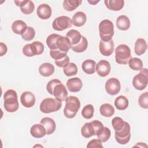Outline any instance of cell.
<instances>
[{
	"label": "cell",
	"mask_w": 148,
	"mask_h": 148,
	"mask_svg": "<svg viewBox=\"0 0 148 148\" xmlns=\"http://www.w3.org/2000/svg\"><path fill=\"white\" fill-rule=\"evenodd\" d=\"M3 106L5 109L10 113L15 112L19 108L17 94L13 90H8L3 94Z\"/></svg>",
	"instance_id": "1"
},
{
	"label": "cell",
	"mask_w": 148,
	"mask_h": 148,
	"mask_svg": "<svg viewBox=\"0 0 148 148\" xmlns=\"http://www.w3.org/2000/svg\"><path fill=\"white\" fill-rule=\"evenodd\" d=\"M80 107V102L78 98L71 95L65 99V106L64 109V114L68 119L73 118L77 114Z\"/></svg>",
	"instance_id": "2"
},
{
	"label": "cell",
	"mask_w": 148,
	"mask_h": 148,
	"mask_svg": "<svg viewBox=\"0 0 148 148\" xmlns=\"http://www.w3.org/2000/svg\"><path fill=\"white\" fill-rule=\"evenodd\" d=\"M99 33L101 40H112L114 35V25L112 21L108 19L102 20L99 24Z\"/></svg>",
	"instance_id": "3"
},
{
	"label": "cell",
	"mask_w": 148,
	"mask_h": 148,
	"mask_svg": "<svg viewBox=\"0 0 148 148\" xmlns=\"http://www.w3.org/2000/svg\"><path fill=\"white\" fill-rule=\"evenodd\" d=\"M131 58V49L127 45L121 44L116 48L115 60L117 64L125 65Z\"/></svg>",
	"instance_id": "4"
},
{
	"label": "cell",
	"mask_w": 148,
	"mask_h": 148,
	"mask_svg": "<svg viewBox=\"0 0 148 148\" xmlns=\"http://www.w3.org/2000/svg\"><path fill=\"white\" fill-rule=\"evenodd\" d=\"M62 106L61 101L56 98H46L40 104V110L44 113H50L59 110Z\"/></svg>",
	"instance_id": "5"
},
{
	"label": "cell",
	"mask_w": 148,
	"mask_h": 148,
	"mask_svg": "<svg viewBox=\"0 0 148 148\" xmlns=\"http://www.w3.org/2000/svg\"><path fill=\"white\" fill-rule=\"evenodd\" d=\"M44 45L39 41H35L25 45L23 48V53L27 57L40 55L43 53Z\"/></svg>",
	"instance_id": "6"
},
{
	"label": "cell",
	"mask_w": 148,
	"mask_h": 148,
	"mask_svg": "<svg viewBox=\"0 0 148 148\" xmlns=\"http://www.w3.org/2000/svg\"><path fill=\"white\" fill-rule=\"evenodd\" d=\"M140 71V72L134 77L132 83L135 89L143 90L146 87L148 83L147 69L143 68Z\"/></svg>",
	"instance_id": "7"
},
{
	"label": "cell",
	"mask_w": 148,
	"mask_h": 148,
	"mask_svg": "<svg viewBox=\"0 0 148 148\" xmlns=\"http://www.w3.org/2000/svg\"><path fill=\"white\" fill-rule=\"evenodd\" d=\"M114 136L116 141L120 145L128 143L131 138V128L127 121H124L123 128L114 132Z\"/></svg>",
	"instance_id": "8"
},
{
	"label": "cell",
	"mask_w": 148,
	"mask_h": 148,
	"mask_svg": "<svg viewBox=\"0 0 148 148\" xmlns=\"http://www.w3.org/2000/svg\"><path fill=\"white\" fill-rule=\"evenodd\" d=\"M71 18L66 16H61L56 18L52 23L53 28L58 31H62L72 26Z\"/></svg>",
	"instance_id": "9"
},
{
	"label": "cell",
	"mask_w": 148,
	"mask_h": 148,
	"mask_svg": "<svg viewBox=\"0 0 148 148\" xmlns=\"http://www.w3.org/2000/svg\"><path fill=\"white\" fill-rule=\"evenodd\" d=\"M106 92L111 95H114L118 94L121 89L120 81L114 77L109 79L105 85Z\"/></svg>",
	"instance_id": "10"
},
{
	"label": "cell",
	"mask_w": 148,
	"mask_h": 148,
	"mask_svg": "<svg viewBox=\"0 0 148 148\" xmlns=\"http://www.w3.org/2000/svg\"><path fill=\"white\" fill-rule=\"evenodd\" d=\"M99 50L101 54L104 56H110L114 51V43L112 39L109 41L100 40Z\"/></svg>",
	"instance_id": "11"
},
{
	"label": "cell",
	"mask_w": 148,
	"mask_h": 148,
	"mask_svg": "<svg viewBox=\"0 0 148 148\" xmlns=\"http://www.w3.org/2000/svg\"><path fill=\"white\" fill-rule=\"evenodd\" d=\"M110 69V63L106 60H100L96 65L95 71L99 76L101 77H105L109 74Z\"/></svg>",
	"instance_id": "12"
},
{
	"label": "cell",
	"mask_w": 148,
	"mask_h": 148,
	"mask_svg": "<svg viewBox=\"0 0 148 148\" xmlns=\"http://www.w3.org/2000/svg\"><path fill=\"white\" fill-rule=\"evenodd\" d=\"M14 3L17 6L20 7L21 12L24 14H29L34 11L35 5L31 1H15Z\"/></svg>",
	"instance_id": "13"
},
{
	"label": "cell",
	"mask_w": 148,
	"mask_h": 148,
	"mask_svg": "<svg viewBox=\"0 0 148 148\" xmlns=\"http://www.w3.org/2000/svg\"><path fill=\"white\" fill-rule=\"evenodd\" d=\"M20 101L23 106L25 108H31L35 103V97L30 91H25L20 96Z\"/></svg>",
	"instance_id": "14"
},
{
	"label": "cell",
	"mask_w": 148,
	"mask_h": 148,
	"mask_svg": "<svg viewBox=\"0 0 148 148\" xmlns=\"http://www.w3.org/2000/svg\"><path fill=\"white\" fill-rule=\"evenodd\" d=\"M53 95L55 98L62 102L68 97V91L65 86L61 83L56 86L53 91Z\"/></svg>",
	"instance_id": "15"
},
{
	"label": "cell",
	"mask_w": 148,
	"mask_h": 148,
	"mask_svg": "<svg viewBox=\"0 0 148 148\" xmlns=\"http://www.w3.org/2000/svg\"><path fill=\"white\" fill-rule=\"evenodd\" d=\"M66 87L70 92H79L82 88L83 83L79 77H73L69 79L66 82Z\"/></svg>",
	"instance_id": "16"
},
{
	"label": "cell",
	"mask_w": 148,
	"mask_h": 148,
	"mask_svg": "<svg viewBox=\"0 0 148 148\" xmlns=\"http://www.w3.org/2000/svg\"><path fill=\"white\" fill-rule=\"evenodd\" d=\"M36 13L40 18L42 20H47L51 16V8L49 5L46 3L40 4L37 8Z\"/></svg>",
	"instance_id": "17"
},
{
	"label": "cell",
	"mask_w": 148,
	"mask_h": 148,
	"mask_svg": "<svg viewBox=\"0 0 148 148\" xmlns=\"http://www.w3.org/2000/svg\"><path fill=\"white\" fill-rule=\"evenodd\" d=\"M40 123L45 128L46 131V135L52 134L56 130V124L53 119L48 117H43L40 121Z\"/></svg>",
	"instance_id": "18"
},
{
	"label": "cell",
	"mask_w": 148,
	"mask_h": 148,
	"mask_svg": "<svg viewBox=\"0 0 148 148\" xmlns=\"http://www.w3.org/2000/svg\"><path fill=\"white\" fill-rule=\"evenodd\" d=\"M31 135L35 138H41L46 135V131L43 125L40 124H34L30 128Z\"/></svg>",
	"instance_id": "19"
},
{
	"label": "cell",
	"mask_w": 148,
	"mask_h": 148,
	"mask_svg": "<svg viewBox=\"0 0 148 148\" xmlns=\"http://www.w3.org/2000/svg\"><path fill=\"white\" fill-rule=\"evenodd\" d=\"M57 49L67 53L71 49V44L66 36L60 35L57 40Z\"/></svg>",
	"instance_id": "20"
},
{
	"label": "cell",
	"mask_w": 148,
	"mask_h": 148,
	"mask_svg": "<svg viewBox=\"0 0 148 148\" xmlns=\"http://www.w3.org/2000/svg\"><path fill=\"white\" fill-rule=\"evenodd\" d=\"M71 21L74 26L80 27L85 24L87 21V16L84 12H77L72 16Z\"/></svg>",
	"instance_id": "21"
},
{
	"label": "cell",
	"mask_w": 148,
	"mask_h": 148,
	"mask_svg": "<svg viewBox=\"0 0 148 148\" xmlns=\"http://www.w3.org/2000/svg\"><path fill=\"white\" fill-rule=\"evenodd\" d=\"M104 3L108 9L113 11H119L124 5L123 0H105Z\"/></svg>",
	"instance_id": "22"
},
{
	"label": "cell",
	"mask_w": 148,
	"mask_h": 148,
	"mask_svg": "<svg viewBox=\"0 0 148 148\" xmlns=\"http://www.w3.org/2000/svg\"><path fill=\"white\" fill-rule=\"evenodd\" d=\"M54 66L49 62H45L39 67V72L40 75L44 77H49L54 72Z\"/></svg>",
	"instance_id": "23"
},
{
	"label": "cell",
	"mask_w": 148,
	"mask_h": 148,
	"mask_svg": "<svg viewBox=\"0 0 148 148\" xmlns=\"http://www.w3.org/2000/svg\"><path fill=\"white\" fill-rule=\"evenodd\" d=\"M81 34L77 30L71 29L66 34V37L69 40L71 46L76 45L79 43L82 39Z\"/></svg>",
	"instance_id": "24"
},
{
	"label": "cell",
	"mask_w": 148,
	"mask_h": 148,
	"mask_svg": "<svg viewBox=\"0 0 148 148\" xmlns=\"http://www.w3.org/2000/svg\"><path fill=\"white\" fill-rule=\"evenodd\" d=\"M116 26L120 30H128L130 27V20L127 16L121 15L116 20Z\"/></svg>",
	"instance_id": "25"
},
{
	"label": "cell",
	"mask_w": 148,
	"mask_h": 148,
	"mask_svg": "<svg viewBox=\"0 0 148 148\" xmlns=\"http://www.w3.org/2000/svg\"><path fill=\"white\" fill-rule=\"evenodd\" d=\"M27 24L23 20H18L14 21L12 25V29L14 33L18 35H22L27 28Z\"/></svg>",
	"instance_id": "26"
},
{
	"label": "cell",
	"mask_w": 148,
	"mask_h": 148,
	"mask_svg": "<svg viewBox=\"0 0 148 148\" xmlns=\"http://www.w3.org/2000/svg\"><path fill=\"white\" fill-rule=\"evenodd\" d=\"M96 62L92 60H86L82 64V70L88 75L95 73L96 68Z\"/></svg>",
	"instance_id": "27"
},
{
	"label": "cell",
	"mask_w": 148,
	"mask_h": 148,
	"mask_svg": "<svg viewBox=\"0 0 148 148\" xmlns=\"http://www.w3.org/2000/svg\"><path fill=\"white\" fill-rule=\"evenodd\" d=\"M147 49V43L146 40L143 38H138L135 43L134 51L136 55L141 56L145 53Z\"/></svg>",
	"instance_id": "28"
},
{
	"label": "cell",
	"mask_w": 148,
	"mask_h": 148,
	"mask_svg": "<svg viewBox=\"0 0 148 148\" xmlns=\"http://www.w3.org/2000/svg\"><path fill=\"white\" fill-rule=\"evenodd\" d=\"M129 104L128 99L123 95H120L117 97L114 101V106L120 110H124L126 109Z\"/></svg>",
	"instance_id": "29"
},
{
	"label": "cell",
	"mask_w": 148,
	"mask_h": 148,
	"mask_svg": "<svg viewBox=\"0 0 148 148\" xmlns=\"http://www.w3.org/2000/svg\"><path fill=\"white\" fill-rule=\"evenodd\" d=\"M100 114L106 117H110L114 113V107L109 103H103L99 108Z\"/></svg>",
	"instance_id": "30"
},
{
	"label": "cell",
	"mask_w": 148,
	"mask_h": 148,
	"mask_svg": "<svg viewBox=\"0 0 148 148\" xmlns=\"http://www.w3.org/2000/svg\"><path fill=\"white\" fill-rule=\"evenodd\" d=\"M82 2L81 0H65L63 1L64 9L68 12L75 10Z\"/></svg>",
	"instance_id": "31"
},
{
	"label": "cell",
	"mask_w": 148,
	"mask_h": 148,
	"mask_svg": "<svg viewBox=\"0 0 148 148\" xmlns=\"http://www.w3.org/2000/svg\"><path fill=\"white\" fill-rule=\"evenodd\" d=\"M88 46L87 39L84 36H82V39L79 43L76 45L71 46V49L76 53H82L84 51Z\"/></svg>",
	"instance_id": "32"
},
{
	"label": "cell",
	"mask_w": 148,
	"mask_h": 148,
	"mask_svg": "<svg viewBox=\"0 0 148 148\" xmlns=\"http://www.w3.org/2000/svg\"><path fill=\"white\" fill-rule=\"evenodd\" d=\"M81 134L82 135L86 138H88L94 135V130L93 126L91 122L85 123L81 128Z\"/></svg>",
	"instance_id": "33"
},
{
	"label": "cell",
	"mask_w": 148,
	"mask_h": 148,
	"mask_svg": "<svg viewBox=\"0 0 148 148\" xmlns=\"http://www.w3.org/2000/svg\"><path fill=\"white\" fill-rule=\"evenodd\" d=\"M128 63L129 67L134 71H140L143 68L142 61L136 57L131 58Z\"/></svg>",
	"instance_id": "34"
},
{
	"label": "cell",
	"mask_w": 148,
	"mask_h": 148,
	"mask_svg": "<svg viewBox=\"0 0 148 148\" xmlns=\"http://www.w3.org/2000/svg\"><path fill=\"white\" fill-rule=\"evenodd\" d=\"M60 35L56 34H52L48 36L46 39V44L50 50H56L57 49V40Z\"/></svg>",
	"instance_id": "35"
},
{
	"label": "cell",
	"mask_w": 148,
	"mask_h": 148,
	"mask_svg": "<svg viewBox=\"0 0 148 148\" xmlns=\"http://www.w3.org/2000/svg\"><path fill=\"white\" fill-rule=\"evenodd\" d=\"M77 71L76 65L73 62H69L68 65L63 68V72L66 76H71L76 75Z\"/></svg>",
	"instance_id": "36"
},
{
	"label": "cell",
	"mask_w": 148,
	"mask_h": 148,
	"mask_svg": "<svg viewBox=\"0 0 148 148\" xmlns=\"http://www.w3.org/2000/svg\"><path fill=\"white\" fill-rule=\"evenodd\" d=\"M94 108L91 104L86 105L82 110V115L86 119H90L93 117Z\"/></svg>",
	"instance_id": "37"
},
{
	"label": "cell",
	"mask_w": 148,
	"mask_h": 148,
	"mask_svg": "<svg viewBox=\"0 0 148 148\" xmlns=\"http://www.w3.org/2000/svg\"><path fill=\"white\" fill-rule=\"evenodd\" d=\"M35 35V31L31 27H28L25 32L21 35V38L24 40L30 41L32 40Z\"/></svg>",
	"instance_id": "38"
},
{
	"label": "cell",
	"mask_w": 148,
	"mask_h": 148,
	"mask_svg": "<svg viewBox=\"0 0 148 148\" xmlns=\"http://www.w3.org/2000/svg\"><path fill=\"white\" fill-rule=\"evenodd\" d=\"M124 121L120 117H115L112 120V124L115 131L121 130L124 126Z\"/></svg>",
	"instance_id": "39"
},
{
	"label": "cell",
	"mask_w": 148,
	"mask_h": 148,
	"mask_svg": "<svg viewBox=\"0 0 148 148\" xmlns=\"http://www.w3.org/2000/svg\"><path fill=\"white\" fill-rule=\"evenodd\" d=\"M110 135H111V132L109 128L106 127H104L102 132L99 135H98L97 136H98V138L102 142H106L110 138Z\"/></svg>",
	"instance_id": "40"
},
{
	"label": "cell",
	"mask_w": 148,
	"mask_h": 148,
	"mask_svg": "<svg viewBox=\"0 0 148 148\" xmlns=\"http://www.w3.org/2000/svg\"><path fill=\"white\" fill-rule=\"evenodd\" d=\"M139 106L143 109L148 108V92L147 91L140 94L138 99Z\"/></svg>",
	"instance_id": "41"
},
{
	"label": "cell",
	"mask_w": 148,
	"mask_h": 148,
	"mask_svg": "<svg viewBox=\"0 0 148 148\" xmlns=\"http://www.w3.org/2000/svg\"><path fill=\"white\" fill-rule=\"evenodd\" d=\"M50 55L52 58H53L55 60H59L65 56H67L66 53L65 52H63L62 51H60L58 49L56 50H50Z\"/></svg>",
	"instance_id": "42"
},
{
	"label": "cell",
	"mask_w": 148,
	"mask_h": 148,
	"mask_svg": "<svg viewBox=\"0 0 148 148\" xmlns=\"http://www.w3.org/2000/svg\"><path fill=\"white\" fill-rule=\"evenodd\" d=\"M92 126H93V128H94V135H99L101 132L103 130V124L98 121V120H93L92 121H91Z\"/></svg>",
	"instance_id": "43"
},
{
	"label": "cell",
	"mask_w": 148,
	"mask_h": 148,
	"mask_svg": "<svg viewBox=\"0 0 148 148\" xmlns=\"http://www.w3.org/2000/svg\"><path fill=\"white\" fill-rule=\"evenodd\" d=\"M61 82L58 80V79H53V80H51L50 81H49L47 85H46V90L47 91V92L51 94V95H53V90L54 88V87H56V86L59 83H61Z\"/></svg>",
	"instance_id": "44"
},
{
	"label": "cell",
	"mask_w": 148,
	"mask_h": 148,
	"mask_svg": "<svg viewBox=\"0 0 148 148\" xmlns=\"http://www.w3.org/2000/svg\"><path fill=\"white\" fill-rule=\"evenodd\" d=\"M54 63L56 65L60 68H64L69 64V58L68 56L59 60H55Z\"/></svg>",
	"instance_id": "45"
},
{
	"label": "cell",
	"mask_w": 148,
	"mask_h": 148,
	"mask_svg": "<svg viewBox=\"0 0 148 148\" xmlns=\"http://www.w3.org/2000/svg\"><path fill=\"white\" fill-rule=\"evenodd\" d=\"M87 147H103V146L102 144V142L99 139H94L89 141L87 145Z\"/></svg>",
	"instance_id": "46"
},
{
	"label": "cell",
	"mask_w": 148,
	"mask_h": 148,
	"mask_svg": "<svg viewBox=\"0 0 148 148\" xmlns=\"http://www.w3.org/2000/svg\"><path fill=\"white\" fill-rule=\"evenodd\" d=\"M0 56H3L4 54H5L8 51V47L6 45L3 43V42L0 43Z\"/></svg>",
	"instance_id": "47"
},
{
	"label": "cell",
	"mask_w": 148,
	"mask_h": 148,
	"mask_svg": "<svg viewBox=\"0 0 148 148\" xmlns=\"http://www.w3.org/2000/svg\"><path fill=\"white\" fill-rule=\"evenodd\" d=\"M100 1L98 0V1H97V0H87V2L90 3L91 5H96L97 3H98Z\"/></svg>",
	"instance_id": "48"
}]
</instances>
